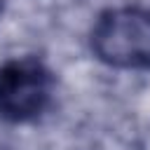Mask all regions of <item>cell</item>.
<instances>
[{"mask_svg":"<svg viewBox=\"0 0 150 150\" xmlns=\"http://www.w3.org/2000/svg\"><path fill=\"white\" fill-rule=\"evenodd\" d=\"M91 54L117 70H150V9L122 5L101 12L89 33Z\"/></svg>","mask_w":150,"mask_h":150,"instance_id":"obj_1","label":"cell"},{"mask_svg":"<svg viewBox=\"0 0 150 150\" xmlns=\"http://www.w3.org/2000/svg\"><path fill=\"white\" fill-rule=\"evenodd\" d=\"M54 73L38 56H16L0 66V120L28 124L42 117L54 98Z\"/></svg>","mask_w":150,"mask_h":150,"instance_id":"obj_2","label":"cell"}]
</instances>
